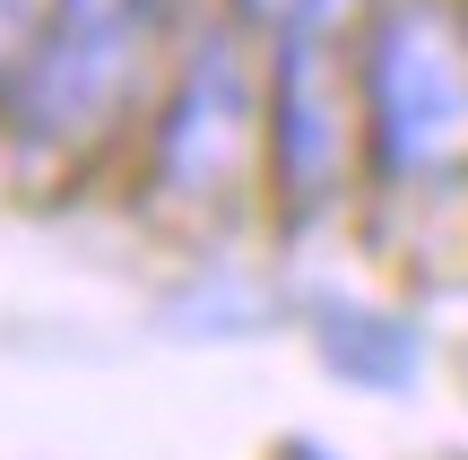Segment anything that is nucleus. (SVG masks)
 Here are the masks:
<instances>
[{
  "label": "nucleus",
  "mask_w": 468,
  "mask_h": 460,
  "mask_svg": "<svg viewBox=\"0 0 468 460\" xmlns=\"http://www.w3.org/2000/svg\"><path fill=\"white\" fill-rule=\"evenodd\" d=\"M321 9H330V0H243V17H261V27H303V17H321Z\"/></svg>",
  "instance_id": "7"
},
{
  "label": "nucleus",
  "mask_w": 468,
  "mask_h": 460,
  "mask_svg": "<svg viewBox=\"0 0 468 460\" xmlns=\"http://www.w3.org/2000/svg\"><path fill=\"white\" fill-rule=\"evenodd\" d=\"M243 122H251V79L234 61V44H208L191 61L183 96H174V122H165V183H191V191L226 183Z\"/></svg>",
  "instance_id": "4"
},
{
  "label": "nucleus",
  "mask_w": 468,
  "mask_h": 460,
  "mask_svg": "<svg viewBox=\"0 0 468 460\" xmlns=\"http://www.w3.org/2000/svg\"><path fill=\"white\" fill-rule=\"evenodd\" d=\"M365 96H373V139H382L390 174H417V183L468 174V27L452 9L399 0L373 27Z\"/></svg>",
  "instance_id": "1"
},
{
  "label": "nucleus",
  "mask_w": 468,
  "mask_h": 460,
  "mask_svg": "<svg viewBox=\"0 0 468 460\" xmlns=\"http://www.w3.org/2000/svg\"><path fill=\"white\" fill-rule=\"evenodd\" d=\"M338 113H347V87H338L330 52H321V17H303V27H286V61H278V122H269L278 183H286V200H295V209H313L321 191H330V174H338V148H347Z\"/></svg>",
  "instance_id": "3"
},
{
  "label": "nucleus",
  "mask_w": 468,
  "mask_h": 460,
  "mask_svg": "<svg viewBox=\"0 0 468 460\" xmlns=\"http://www.w3.org/2000/svg\"><path fill=\"white\" fill-rule=\"evenodd\" d=\"M156 9L165 0H61L52 27L35 35V52L9 79V113L44 148H79L122 113L139 61L156 44Z\"/></svg>",
  "instance_id": "2"
},
{
  "label": "nucleus",
  "mask_w": 468,
  "mask_h": 460,
  "mask_svg": "<svg viewBox=\"0 0 468 460\" xmlns=\"http://www.w3.org/2000/svg\"><path fill=\"white\" fill-rule=\"evenodd\" d=\"M330 365L356 382H399L417 365V339L399 322H373V313H330Z\"/></svg>",
  "instance_id": "5"
},
{
  "label": "nucleus",
  "mask_w": 468,
  "mask_h": 460,
  "mask_svg": "<svg viewBox=\"0 0 468 460\" xmlns=\"http://www.w3.org/2000/svg\"><path fill=\"white\" fill-rule=\"evenodd\" d=\"M52 9H61V0H0V70H9V79H17V61L35 52V35L52 27Z\"/></svg>",
  "instance_id": "6"
}]
</instances>
